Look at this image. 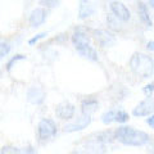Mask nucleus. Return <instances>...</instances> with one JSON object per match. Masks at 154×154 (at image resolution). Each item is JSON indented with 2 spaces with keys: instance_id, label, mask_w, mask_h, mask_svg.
Returning a JSON list of instances; mask_svg holds the SVG:
<instances>
[{
  "instance_id": "1",
  "label": "nucleus",
  "mask_w": 154,
  "mask_h": 154,
  "mask_svg": "<svg viewBox=\"0 0 154 154\" xmlns=\"http://www.w3.org/2000/svg\"><path fill=\"white\" fill-rule=\"evenodd\" d=\"M72 44H73L77 53H79L82 58H85V59L91 60V62L99 60L98 51H96L95 48L91 45L90 37L84 30H81V28L75 30V32L72 33Z\"/></svg>"
},
{
  "instance_id": "2",
  "label": "nucleus",
  "mask_w": 154,
  "mask_h": 154,
  "mask_svg": "<svg viewBox=\"0 0 154 154\" xmlns=\"http://www.w3.org/2000/svg\"><path fill=\"white\" fill-rule=\"evenodd\" d=\"M114 139H117L119 143L128 146H143L150 140V137L146 132L127 126L117 128V131L114 134Z\"/></svg>"
},
{
  "instance_id": "3",
  "label": "nucleus",
  "mask_w": 154,
  "mask_h": 154,
  "mask_svg": "<svg viewBox=\"0 0 154 154\" xmlns=\"http://www.w3.org/2000/svg\"><path fill=\"white\" fill-rule=\"evenodd\" d=\"M130 68L136 76L141 79H149L154 72V60L143 53H135L130 59Z\"/></svg>"
},
{
  "instance_id": "4",
  "label": "nucleus",
  "mask_w": 154,
  "mask_h": 154,
  "mask_svg": "<svg viewBox=\"0 0 154 154\" xmlns=\"http://www.w3.org/2000/svg\"><path fill=\"white\" fill-rule=\"evenodd\" d=\"M37 132H38V137H40L41 140H49V139H51L53 136H55L57 126L51 119L44 118L38 122Z\"/></svg>"
},
{
  "instance_id": "5",
  "label": "nucleus",
  "mask_w": 154,
  "mask_h": 154,
  "mask_svg": "<svg viewBox=\"0 0 154 154\" xmlns=\"http://www.w3.org/2000/svg\"><path fill=\"white\" fill-rule=\"evenodd\" d=\"M109 8H110L112 14H114L121 22H127V21H130V18H131L130 9L121 2H112L109 4Z\"/></svg>"
},
{
  "instance_id": "6",
  "label": "nucleus",
  "mask_w": 154,
  "mask_h": 154,
  "mask_svg": "<svg viewBox=\"0 0 154 154\" xmlns=\"http://www.w3.org/2000/svg\"><path fill=\"white\" fill-rule=\"evenodd\" d=\"M94 37L96 42L102 46V48H109L113 46L116 42V37L112 32H109L107 30H95L94 31Z\"/></svg>"
},
{
  "instance_id": "7",
  "label": "nucleus",
  "mask_w": 154,
  "mask_h": 154,
  "mask_svg": "<svg viewBox=\"0 0 154 154\" xmlns=\"http://www.w3.org/2000/svg\"><path fill=\"white\" fill-rule=\"evenodd\" d=\"M154 112V98L149 96L145 100L136 105V108H134L132 114L135 117H144V116H149Z\"/></svg>"
},
{
  "instance_id": "8",
  "label": "nucleus",
  "mask_w": 154,
  "mask_h": 154,
  "mask_svg": "<svg viewBox=\"0 0 154 154\" xmlns=\"http://www.w3.org/2000/svg\"><path fill=\"white\" fill-rule=\"evenodd\" d=\"M91 122V117L90 114H82L80 118H77L76 121L71 122L64 126V131L66 132H76V131H81V130L86 128Z\"/></svg>"
},
{
  "instance_id": "9",
  "label": "nucleus",
  "mask_w": 154,
  "mask_h": 154,
  "mask_svg": "<svg viewBox=\"0 0 154 154\" xmlns=\"http://www.w3.org/2000/svg\"><path fill=\"white\" fill-rule=\"evenodd\" d=\"M27 100L33 105H40L45 100V93L40 86H31L27 90Z\"/></svg>"
},
{
  "instance_id": "10",
  "label": "nucleus",
  "mask_w": 154,
  "mask_h": 154,
  "mask_svg": "<svg viewBox=\"0 0 154 154\" xmlns=\"http://www.w3.org/2000/svg\"><path fill=\"white\" fill-rule=\"evenodd\" d=\"M46 9L42 8V7H38L35 8L30 14V18H28V22H30V26L31 27H40L42 23L45 22L46 19Z\"/></svg>"
},
{
  "instance_id": "11",
  "label": "nucleus",
  "mask_w": 154,
  "mask_h": 154,
  "mask_svg": "<svg viewBox=\"0 0 154 154\" xmlns=\"http://www.w3.org/2000/svg\"><path fill=\"white\" fill-rule=\"evenodd\" d=\"M75 112H76L75 105L68 102L60 103L55 109V113L60 119H71L75 116Z\"/></svg>"
},
{
  "instance_id": "12",
  "label": "nucleus",
  "mask_w": 154,
  "mask_h": 154,
  "mask_svg": "<svg viewBox=\"0 0 154 154\" xmlns=\"http://www.w3.org/2000/svg\"><path fill=\"white\" fill-rule=\"evenodd\" d=\"M137 14H139V18L140 21L143 22L144 26L146 27H153V19L152 16L149 13V8H148V4H145L144 2H139L137 3Z\"/></svg>"
},
{
  "instance_id": "13",
  "label": "nucleus",
  "mask_w": 154,
  "mask_h": 154,
  "mask_svg": "<svg viewBox=\"0 0 154 154\" xmlns=\"http://www.w3.org/2000/svg\"><path fill=\"white\" fill-rule=\"evenodd\" d=\"M95 7L94 4L90 2V0H81L80 7H79V17L81 19H86L91 17L95 13Z\"/></svg>"
},
{
  "instance_id": "14",
  "label": "nucleus",
  "mask_w": 154,
  "mask_h": 154,
  "mask_svg": "<svg viewBox=\"0 0 154 154\" xmlns=\"http://www.w3.org/2000/svg\"><path fill=\"white\" fill-rule=\"evenodd\" d=\"M82 149L84 150L79 152V154H103L104 152V146L100 141H89Z\"/></svg>"
},
{
  "instance_id": "15",
  "label": "nucleus",
  "mask_w": 154,
  "mask_h": 154,
  "mask_svg": "<svg viewBox=\"0 0 154 154\" xmlns=\"http://www.w3.org/2000/svg\"><path fill=\"white\" fill-rule=\"evenodd\" d=\"M98 108V100L95 99H86L82 102V114H91Z\"/></svg>"
},
{
  "instance_id": "16",
  "label": "nucleus",
  "mask_w": 154,
  "mask_h": 154,
  "mask_svg": "<svg viewBox=\"0 0 154 154\" xmlns=\"http://www.w3.org/2000/svg\"><path fill=\"white\" fill-rule=\"evenodd\" d=\"M12 46L8 41H5L4 38H0V59H3L4 57H7L11 51Z\"/></svg>"
},
{
  "instance_id": "17",
  "label": "nucleus",
  "mask_w": 154,
  "mask_h": 154,
  "mask_svg": "<svg viewBox=\"0 0 154 154\" xmlns=\"http://www.w3.org/2000/svg\"><path fill=\"white\" fill-rule=\"evenodd\" d=\"M128 121V114L125 110H116L114 113V122L118 123H125Z\"/></svg>"
},
{
  "instance_id": "18",
  "label": "nucleus",
  "mask_w": 154,
  "mask_h": 154,
  "mask_svg": "<svg viewBox=\"0 0 154 154\" xmlns=\"http://www.w3.org/2000/svg\"><path fill=\"white\" fill-rule=\"evenodd\" d=\"M114 113H116V110H108V112L103 113V116H102V121H103V123L109 125V123L114 122Z\"/></svg>"
},
{
  "instance_id": "19",
  "label": "nucleus",
  "mask_w": 154,
  "mask_h": 154,
  "mask_svg": "<svg viewBox=\"0 0 154 154\" xmlns=\"http://www.w3.org/2000/svg\"><path fill=\"white\" fill-rule=\"evenodd\" d=\"M107 21H108V23L110 25V27L112 28H116V30H118V28H121V25H119V19L114 16V14H110V16L107 18Z\"/></svg>"
},
{
  "instance_id": "20",
  "label": "nucleus",
  "mask_w": 154,
  "mask_h": 154,
  "mask_svg": "<svg viewBox=\"0 0 154 154\" xmlns=\"http://www.w3.org/2000/svg\"><path fill=\"white\" fill-rule=\"evenodd\" d=\"M25 58H26V57H25V55H22V54H17V55H14V57L12 58V59L8 62V64H7V69H8V71H11V69L13 68V66L16 64L17 62H19V60H23V59H25Z\"/></svg>"
},
{
  "instance_id": "21",
  "label": "nucleus",
  "mask_w": 154,
  "mask_h": 154,
  "mask_svg": "<svg viewBox=\"0 0 154 154\" xmlns=\"http://www.w3.org/2000/svg\"><path fill=\"white\" fill-rule=\"evenodd\" d=\"M59 2L60 0H40V5H42V8H55Z\"/></svg>"
},
{
  "instance_id": "22",
  "label": "nucleus",
  "mask_w": 154,
  "mask_h": 154,
  "mask_svg": "<svg viewBox=\"0 0 154 154\" xmlns=\"http://www.w3.org/2000/svg\"><path fill=\"white\" fill-rule=\"evenodd\" d=\"M2 154H22V150L14 146H4L2 149Z\"/></svg>"
},
{
  "instance_id": "23",
  "label": "nucleus",
  "mask_w": 154,
  "mask_h": 154,
  "mask_svg": "<svg viewBox=\"0 0 154 154\" xmlns=\"http://www.w3.org/2000/svg\"><path fill=\"white\" fill-rule=\"evenodd\" d=\"M48 35H46V32H41V33H37L36 36H33L32 38H30V40H28V44L30 45H35L37 41H40L41 38H44V37H46Z\"/></svg>"
},
{
  "instance_id": "24",
  "label": "nucleus",
  "mask_w": 154,
  "mask_h": 154,
  "mask_svg": "<svg viewBox=\"0 0 154 154\" xmlns=\"http://www.w3.org/2000/svg\"><path fill=\"white\" fill-rule=\"evenodd\" d=\"M153 91H154V82L149 84V85H146L145 88H144V93H145L146 95H150Z\"/></svg>"
},
{
  "instance_id": "25",
  "label": "nucleus",
  "mask_w": 154,
  "mask_h": 154,
  "mask_svg": "<svg viewBox=\"0 0 154 154\" xmlns=\"http://www.w3.org/2000/svg\"><path fill=\"white\" fill-rule=\"evenodd\" d=\"M146 123H148L152 128H154V114L149 116V118H146Z\"/></svg>"
},
{
  "instance_id": "26",
  "label": "nucleus",
  "mask_w": 154,
  "mask_h": 154,
  "mask_svg": "<svg viewBox=\"0 0 154 154\" xmlns=\"http://www.w3.org/2000/svg\"><path fill=\"white\" fill-rule=\"evenodd\" d=\"M22 154H35V150L32 148H25L22 150Z\"/></svg>"
},
{
  "instance_id": "27",
  "label": "nucleus",
  "mask_w": 154,
  "mask_h": 154,
  "mask_svg": "<svg viewBox=\"0 0 154 154\" xmlns=\"http://www.w3.org/2000/svg\"><path fill=\"white\" fill-rule=\"evenodd\" d=\"M146 48H148V50H150V51L154 53V41H149L146 44Z\"/></svg>"
},
{
  "instance_id": "28",
  "label": "nucleus",
  "mask_w": 154,
  "mask_h": 154,
  "mask_svg": "<svg viewBox=\"0 0 154 154\" xmlns=\"http://www.w3.org/2000/svg\"><path fill=\"white\" fill-rule=\"evenodd\" d=\"M148 5L154 9V0H148Z\"/></svg>"
}]
</instances>
